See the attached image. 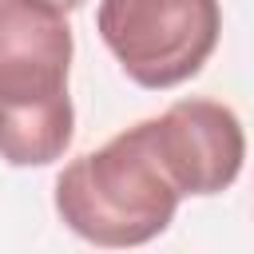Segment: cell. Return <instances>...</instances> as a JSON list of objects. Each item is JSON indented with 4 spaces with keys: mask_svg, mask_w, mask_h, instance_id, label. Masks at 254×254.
Listing matches in <instances>:
<instances>
[{
    "mask_svg": "<svg viewBox=\"0 0 254 254\" xmlns=\"http://www.w3.org/2000/svg\"><path fill=\"white\" fill-rule=\"evenodd\" d=\"M52 4H60V8H64V12H75V8H83V4H87V0H52Z\"/></svg>",
    "mask_w": 254,
    "mask_h": 254,
    "instance_id": "cell-5",
    "label": "cell"
},
{
    "mask_svg": "<svg viewBox=\"0 0 254 254\" xmlns=\"http://www.w3.org/2000/svg\"><path fill=\"white\" fill-rule=\"evenodd\" d=\"M151 139L187 194H218L226 190L246 159V135L238 115L218 99H179L163 115L147 119Z\"/></svg>",
    "mask_w": 254,
    "mask_h": 254,
    "instance_id": "cell-4",
    "label": "cell"
},
{
    "mask_svg": "<svg viewBox=\"0 0 254 254\" xmlns=\"http://www.w3.org/2000/svg\"><path fill=\"white\" fill-rule=\"evenodd\" d=\"M95 28L127 79L167 91L202 71L222 36L218 0H99Z\"/></svg>",
    "mask_w": 254,
    "mask_h": 254,
    "instance_id": "cell-3",
    "label": "cell"
},
{
    "mask_svg": "<svg viewBox=\"0 0 254 254\" xmlns=\"http://www.w3.org/2000/svg\"><path fill=\"white\" fill-rule=\"evenodd\" d=\"M183 202L147 119L75 155L56 179V214L95 246H143L159 238Z\"/></svg>",
    "mask_w": 254,
    "mask_h": 254,
    "instance_id": "cell-2",
    "label": "cell"
},
{
    "mask_svg": "<svg viewBox=\"0 0 254 254\" xmlns=\"http://www.w3.org/2000/svg\"><path fill=\"white\" fill-rule=\"evenodd\" d=\"M71 52L60 4L0 0V159L8 167H48L71 147Z\"/></svg>",
    "mask_w": 254,
    "mask_h": 254,
    "instance_id": "cell-1",
    "label": "cell"
}]
</instances>
